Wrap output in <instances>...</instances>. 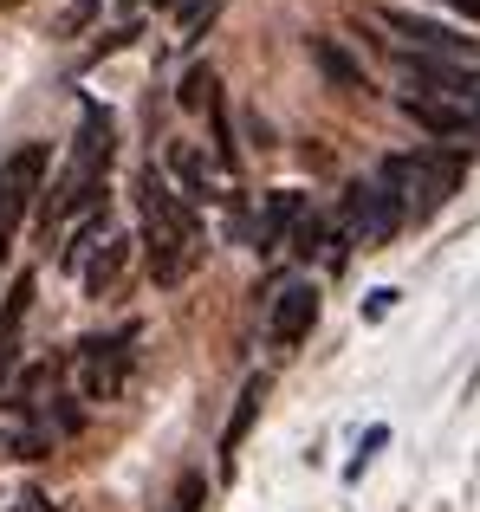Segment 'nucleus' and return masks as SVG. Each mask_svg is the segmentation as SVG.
<instances>
[{"instance_id":"nucleus-1","label":"nucleus","mask_w":480,"mask_h":512,"mask_svg":"<svg viewBox=\"0 0 480 512\" xmlns=\"http://www.w3.org/2000/svg\"><path fill=\"white\" fill-rule=\"evenodd\" d=\"M111 156H117L111 111H104V104H85V117H78V137H72V156H65V169L52 175L46 188H39V227H52V221H65V214L91 208V201L104 195Z\"/></svg>"},{"instance_id":"nucleus-2","label":"nucleus","mask_w":480,"mask_h":512,"mask_svg":"<svg viewBox=\"0 0 480 512\" xmlns=\"http://www.w3.org/2000/svg\"><path fill=\"white\" fill-rule=\"evenodd\" d=\"M143 247H150V279L163 292H176L202 266V221L182 195L156 182V169L143 175Z\"/></svg>"},{"instance_id":"nucleus-3","label":"nucleus","mask_w":480,"mask_h":512,"mask_svg":"<svg viewBox=\"0 0 480 512\" xmlns=\"http://www.w3.org/2000/svg\"><path fill=\"white\" fill-rule=\"evenodd\" d=\"M461 175H468V163H461V156H396L390 169H383V182H409V195H403V214H435L442 208L448 195H455L461 188Z\"/></svg>"},{"instance_id":"nucleus-4","label":"nucleus","mask_w":480,"mask_h":512,"mask_svg":"<svg viewBox=\"0 0 480 512\" xmlns=\"http://www.w3.org/2000/svg\"><path fill=\"white\" fill-rule=\"evenodd\" d=\"M130 338H137V331L78 344V396L85 402H117L124 396V383H130Z\"/></svg>"},{"instance_id":"nucleus-5","label":"nucleus","mask_w":480,"mask_h":512,"mask_svg":"<svg viewBox=\"0 0 480 512\" xmlns=\"http://www.w3.org/2000/svg\"><path fill=\"white\" fill-rule=\"evenodd\" d=\"M39 188H46V143H26V150H13L7 163H0V247L13 240V227L33 208Z\"/></svg>"},{"instance_id":"nucleus-6","label":"nucleus","mask_w":480,"mask_h":512,"mask_svg":"<svg viewBox=\"0 0 480 512\" xmlns=\"http://www.w3.org/2000/svg\"><path fill=\"white\" fill-rule=\"evenodd\" d=\"M396 227H403V195H396L390 182H364L351 188V247L377 253L396 240Z\"/></svg>"},{"instance_id":"nucleus-7","label":"nucleus","mask_w":480,"mask_h":512,"mask_svg":"<svg viewBox=\"0 0 480 512\" xmlns=\"http://www.w3.org/2000/svg\"><path fill=\"white\" fill-rule=\"evenodd\" d=\"M318 325V286L312 279H286L273 292V312H266V338L279 350H299V338Z\"/></svg>"},{"instance_id":"nucleus-8","label":"nucleus","mask_w":480,"mask_h":512,"mask_svg":"<svg viewBox=\"0 0 480 512\" xmlns=\"http://www.w3.org/2000/svg\"><path fill=\"white\" fill-rule=\"evenodd\" d=\"M383 20L396 26V33H409V46L422 52V59H468L474 65V33H455V26L442 20H422V13H403V7H383Z\"/></svg>"},{"instance_id":"nucleus-9","label":"nucleus","mask_w":480,"mask_h":512,"mask_svg":"<svg viewBox=\"0 0 480 512\" xmlns=\"http://www.w3.org/2000/svg\"><path fill=\"white\" fill-rule=\"evenodd\" d=\"M33 292H39V279L20 273L7 286V305H0V383H7L13 363H20V325H26V312H33Z\"/></svg>"},{"instance_id":"nucleus-10","label":"nucleus","mask_w":480,"mask_h":512,"mask_svg":"<svg viewBox=\"0 0 480 512\" xmlns=\"http://www.w3.org/2000/svg\"><path fill=\"white\" fill-rule=\"evenodd\" d=\"M260 402H266V376H247V383H240V396H234L228 428H221V467H234V454H240V441H247V428H253V415H260Z\"/></svg>"},{"instance_id":"nucleus-11","label":"nucleus","mask_w":480,"mask_h":512,"mask_svg":"<svg viewBox=\"0 0 480 512\" xmlns=\"http://www.w3.org/2000/svg\"><path fill=\"white\" fill-rule=\"evenodd\" d=\"M299 214H305V195H299V188H279V195L260 208V227H253V247H260V253H273L279 240L292 234V221H299Z\"/></svg>"},{"instance_id":"nucleus-12","label":"nucleus","mask_w":480,"mask_h":512,"mask_svg":"<svg viewBox=\"0 0 480 512\" xmlns=\"http://www.w3.org/2000/svg\"><path fill=\"white\" fill-rule=\"evenodd\" d=\"M403 111L416 117L422 130H435V137H468V130H474V111H455V104H435V98H416V91H409V98H403Z\"/></svg>"},{"instance_id":"nucleus-13","label":"nucleus","mask_w":480,"mask_h":512,"mask_svg":"<svg viewBox=\"0 0 480 512\" xmlns=\"http://www.w3.org/2000/svg\"><path fill=\"white\" fill-rule=\"evenodd\" d=\"M312 65L325 72V85H338V91H364V65H357L351 52L338 46V39H312Z\"/></svg>"},{"instance_id":"nucleus-14","label":"nucleus","mask_w":480,"mask_h":512,"mask_svg":"<svg viewBox=\"0 0 480 512\" xmlns=\"http://www.w3.org/2000/svg\"><path fill=\"white\" fill-rule=\"evenodd\" d=\"M169 169H176V182H182V195H189V201L208 195V163H202L195 143H169Z\"/></svg>"},{"instance_id":"nucleus-15","label":"nucleus","mask_w":480,"mask_h":512,"mask_svg":"<svg viewBox=\"0 0 480 512\" xmlns=\"http://www.w3.org/2000/svg\"><path fill=\"white\" fill-rule=\"evenodd\" d=\"M176 104H182V111H215V104H221V78H215V65H189V78H182Z\"/></svg>"},{"instance_id":"nucleus-16","label":"nucleus","mask_w":480,"mask_h":512,"mask_svg":"<svg viewBox=\"0 0 480 512\" xmlns=\"http://www.w3.org/2000/svg\"><path fill=\"white\" fill-rule=\"evenodd\" d=\"M117 273H124V240H104V253L85 266V292H91V299H104V286H111Z\"/></svg>"},{"instance_id":"nucleus-17","label":"nucleus","mask_w":480,"mask_h":512,"mask_svg":"<svg viewBox=\"0 0 480 512\" xmlns=\"http://www.w3.org/2000/svg\"><path fill=\"white\" fill-rule=\"evenodd\" d=\"M91 13H98V0H65V13L52 20V33H59V39H78L91 26Z\"/></svg>"},{"instance_id":"nucleus-18","label":"nucleus","mask_w":480,"mask_h":512,"mask_svg":"<svg viewBox=\"0 0 480 512\" xmlns=\"http://www.w3.org/2000/svg\"><path fill=\"white\" fill-rule=\"evenodd\" d=\"M208 506V480L202 474H182L176 480V500H169V512H202Z\"/></svg>"},{"instance_id":"nucleus-19","label":"nucleus","mask_w":480,"mask_h":512,"mask_svg":"<svg viewBox=\"0 0 480 512\" xmlns=\"http://www.w3.org/2000/svg\"><path fill=\"white\" fill-rule=\"evenodd\" d=\"M383 441H390V428H383V422H377V428H370V435H364V448H357V461H351V467H344V480H364V467H370V461H377V448H383Z\"/></svg>"},{"instance_id":"nucleus-20","label":"nucleus","mask_w":480,"mask_h":512,"mask_svg":"<svg viewBox=\"0 0 480 512\" xmlns=\"http://www.w3.org/2000/svg\"><path fill=\"white\" fill-rule=\"evenodd\" d=\"M98 234H104V214H91V221L78 227V240L65 247V266H85V247H98Z\"/></svg>"},{"instance_id":"nucleus-21","label":"nucleus","mask_w":480,"mask_h":512,"mask_svg":"<svg viewBox=\"0 0 480 512\" xmlns=\"http://www.w3.org/2000/svg\"><path fill=\"white\" fill-rule=\"evenodd\" d=\"M455 98H480V65H468V72H455Z\"/></svg>"},{"instance_id":"nucleus-22","label":"nucleus","mask_w":480,"mask_h":512,"mask_svg":"<svg viewBox=\"0 0 480 512\" xmlns=\"http://www.w3.org/2000/svg\"><path fill=\"white\" fill-rule=\"evenodd\" d=\"M390 305H396V292H390V286H383V292H377V299H370V305H364V318H383V312H390Z\"/></svg>"},{"instance_id":"nucleus-23","label":"nucleus","mask_w":480,"mask_h":512,"mask_svg":"<svg viewBox=\"0 0 480 512\" xmlns=\"http://www.w3.org/2000/svg\"><path fill=\"white\" fill-rule=\"evenodd\" d=\"M448 7H455V13H468V20L480 26V0H448Z\"/></svg>"},{"instance_id":"nucleus-24","label":"nucleus","mask_w":480,"mask_h":512,"mask_svg":"<svg viewBox=\"0 0 480 512\" xmlns=\"http://www.w3.org/2000/svg\"><path fill=\"white\" fill-rule=\"evenodd\" d=\"M7 7H13V0H7Z\"/></svg>"},{"instance_id":"nucleus-25","label":"nucleus","mask_w":480,"mask_h":512,"mask_svg":"<svg viewBox=\"0 0 480 512\" xmlns=\"http://www.w3.org/2000/svg\"><path fill=\"white\" fill-rule=\"evenodd\" d=\"M163 7H169V0H163Z\"/></svg>"}]
</instances>
